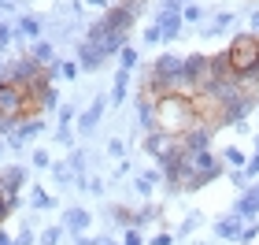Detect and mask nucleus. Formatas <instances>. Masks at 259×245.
<instances>
[{
	"label": "nucleus",
	"mask_w": 259,
	"mask_h": 245,
	"mask_svg": "<svg viewBox=\"0 0 259 245\" xmlns=\"http://www.w3.org/2000/svg\"><path fill=\"white\" fill-rule=\"evenodd\" d=\"M30 208H52V197L33 186V193H30Z\"/></svg>",
	"instance_id": "412c9836"
},
{
	"label": "nucleus",
	"mask_w": 259,
	"mask_h": 245,
	"mask_svg": "<svg viewBox=\"0 0 259 245\" xmlns=\"http://www.w3.org/2000/svg\"><path fill=\"white\" fill-rule=\"evenodd\" d=\"M122 245H145V241H141V234H137V230H126V238H122Z\"/></svg>",
	"instance_id": "473e14b6"
},
{
	"label": "nucleus",
	"mask_w": 259,
	"mask_h": 245,
	"mask_svg": "<svg viewBox=\"0 0 259 245\" xmlns=\"http://www.w3.org/2000/svg\"><path fill=\"white\" fill-rule=\"evenodd\" d=\"M78 245H93V241H89V238H78Z\"/></svg>",
	"instance_id": "79ce46f5"
},
{
	"label": "nucleus",
	"mask_w": 259,
	"mask_h": 245,
	"mask_svg": "<svg viewBox=\"0 0 259 245\" xmlns=\"http://www.w3.org/2000/svg\"><path fill=\"white\" fill-rule=\"evenodd\" d=\"M30 241H33V230H30V227H26V230H22V234H19V238H15V245H30Z\"/></svg>",
	"instance_id": "f704fd0d"
},
{
	"label": "nucleus",
	"mask_w": 259,
	"mask_h": 245,
	"mask_svg": "<svg viewBox=\"0 0 259 245\" xmlns=\"http://www.w3.org/2000/svg\"><path fill=\"white\" fill-rule=\"evenodd\" d=\"M41 130H45V126H41V119H26V123H22L15 134H11V145H22V142H30V137H37Z\"/></svg>",
	"instance_id": "ddd939ff"
},
{
	"label": "nucleus",
	"mask_w": 259,
	"mask_h": 245,
	"mask_svg": "<svg viewBox=\"0 0 259 245\" xmlns=\"http://www.w3.org/2000/svg\"><path fill=\"white\" fill-rule=\"evenodd\" d=\"M174 149H182V137H174V134H167V130H148L145 134V153L152 156V160H163V156H170Z\"/></svg>",
	"instance_id": "423d86ee"
},
{
	"label": "nucleus",
	"mask_w": 259,
	"mask_h": 245,
	"mask_svg": "<svg viewBox=\"0 0 259 245\" xmlns=\"http://www.w3.org/2000/svg\"><path fill=\"white\" fill-rule=\"evenodd\" d=\"M63 227H67V230H74V234H81V230L89 227V212H85V208H70L67 219H63Z\"/></svg>",
	"instance_id": "2eb2a0df"
},
{
	"label": "nucleus",
	"mask_w": 259,
	"mask_h": 245,
	"mask_svg": "<svg viewBox=\"0 0 259 245\" xmlns=\"http://www.w3.org/2000/svg\"><path fill=\"white\" fill-rule=\"evenodd\" d=\"M30 56H33L41 67H45V63H56V52H52L49 41H33V45H30Z\"/></svg>",
	"instance_id": "a211bd4d"
},
{
	"label": "nucleus",
	"mask_w": 259,
	"mask_h": 245,
	"mask_svg": "<svg viewBox=\"0 0 259 245\" xmlns=\"http://www.w3.org/2000/svg\"><path fill=\"white\" fill-rule=\"evenodd\" d=\"M215 234H219V238H230V241H241V234H244V219H241V216L222 219V223H215Z\"/></svg>",
	"instance_id": "9d476101"
},
{
	"label": "nucleus",
	"mask_w": 259,
	"mask_h": 245,
	"mask_svg": "<svg viewBox=\"0 0 259 245\" xmlns=\"http://www.w3.org/2000/svg\"><path fill=\"white\" fill-rule=\"evenodd\" d=\"M11 38H15V30H11V26H0V52L11 45Z\"/></svg>",
	"instance_id": "c756f323"
},
{
	"label": "nucleus",
	"mask_w": 259,
	"mask_h": 245,
	"mask_svg": "<svg viewBox=\"0 0 259 245\" xmlns=\"http://www.w3.org/2000/svg\"><path fill=\"white\" fill-rule=\"evenodd\" d=\"M152 245H170V234H159V238H152Z\"/></svg>",
	"instance_id": "ea45409f"
},
{
	"label": "nucleus",
	"mask_w": 259,
	"mask_h": 245,
	"mask_svg": "<svg viewBox=\"0 0 259 245\" xmlns=\"http://www.w3.org/2000/svg\"><path fill=\"white\" fill-rule=\"evenodd\" d=\"M15 208H19V197H0V223H4Z\"/></svg>",
	"instance_id": "5701e85b"
},
{
	"label": "nucleus",
	"mask_w": 259,
	"mask_h": 245,
	"mask_svg": "<svg viewBox=\"0 0 259 245\" xmlns=\"http://www.w3.org/2000/svg\"><path fill=\"white\" fill-rule=\"evenodd\" d=\"M108 153L111 156H122V142H119V137H111V142H108Z\"/></svg>",
	"instance_id": "72a5a7b5"
},
{
	"label": "nucleus",
	"mask_w": 259,
	"mask_h": 245,
	"mask_svg": "<svg viewBox=\"0 0 259 245\" xmlns=\"http://www.w3.org/2000/svg\"><path fill=\"white\" fill-rule=\"evenodd\" d=\"M137 115H141V126H145V130H156V100L141 97V104H137Z\"/></svg>",
	"instance_id": "f3484780"
},
{
	"label": "nucleus",
	"mask_w": 259,
	"mask_h": 245,
	"mask_svg": "<svg viewBox=\"0 0 259 245\" xmlns=\"http://www.w3.org/2000/svg\"><path fill=\"white\" fill-rule=\"evenodd\" d=\"M0 245H15V238H11L8 230H0Z\"/></svg>",
	"instance_id": "58836bf2"
},
{
	"label": "nucleus",
	"mask_w": 259,
	"mask_h": 245,
	"mask_svg": "<svg viewBox=\"0 0 259 245\" xmlns=\"http://www.w3.org/2000/svg\"><path fill=\"white\" fill-rule=\"evenodd\" d=\"M252 30L259 33V11H255V15H252Z\"/></svg>",
	"instance_id": "a19ab883"
},
{
	"label": "nucleus",
	"mask_w": 259,
	"mask_h": 245,
	"mask_svg": "<svg viewBox=\"0 0 259 245\" xmlns=\"http://www.w3.org/2000/svg\"><path fill=\"white\" fill-rule=\"evenodd\" d=\"M211 142H215V126L204 123V119H200L196 126H189V130L182 134V149H185V153H207Z\"/></svg>",
	"instance_id": "0eeeda50"
},
{
	"label": "nucleus",
	"mask_w": 259,
	"mask_h": 245,
	"mask_svg": "<svg viewBox=\"0 0 259 245\" xmlns=\"http://www.w3.org/2000/svg\"><path fill=\"white\" fill-rule=\"evenodd\" d=\"M52 174H56L60 182H70V167H63V163H56V167H52Z\"/></svg>",
	"instance_id": "7c9ffc66"
},
{
	"label": "nucleus",
	"mask_w": 259,
	"mask_h": 245,
	"mask_svg": "<svg viewBox=\"0 0 259 245\" xmlns=\"http://www.w3.org/2000/svg\"><path fill=\"white\" fill-rule=\"evenodd\" d=\"M81 4H93V8H100V11H108V8H111V0H81Z\"/></svg>",
	"instance_id": "4c0bfd02"
},
{
	"label": "nucleus",
	"mask_w": 259,
	"mask_h": 245,
	"mask_svg": "<svg viewBox=\"0 0 259 245\" xmlns=\"http://www.w3.org/2000/svg\"><path fill=\"white\" fill-rule=\"evenodd\" d=\"M145 41H148V45H156V41H163V30L156 26V22H152V26L145 30Z\"/></svg>",
	"instance_id": "cd10ccee"
},
{
	"label": "nucleus",
	"mask_w": 259,
	"mask_h": 245,
	"mask_svg": "<svg viewBox=\"0 0 259 245\" xmlns=\"http://www.w3.org/2000/svg\"><path fill=\"white\" fill-rule=\"evenodd\" d=\"M159 182H163V171H145V174H137V182H134V190L148 197V193H152V190H156V186H159Z\"/></svg>",
	"instance_id": "dca6fc26"
},
{
	"label": "nucleus",
	"mask_w": 259,
	"mask_h": 245,
	"mask_svg": "<svg viewBox=\"0 0 259 245\" xmlns=\"http://www.w3.org/2000/svg\"><path fill=\"white\" fill-rule=\"evenodd\" d=\"M0 153H4V145H0Z\"/></svg>",
	"instance_id": "c03bdc74"
},
{
	"label": "nucleus",
	"mask_w": 259,
	"mask_h": 245,
	"mask_svg": "<svg viewBox=\"0 0 259 245\" xmlns=\"http://www.w3.org/2000/svg\"><path fill=\"white\" fill-rule=\"evenodd\" d=\"M226 52H230V71L241 78V75H248L252 67L259 63V38H255V33H237Z\"/></svg>",
	"instance_id": "7ed1b4c3"
},
{
	"label": "nucleus",
	"mask_w": 259,
	"mask_h": 245,
	"mask_svg": "<svg viewBox=\"0 0 259 245\" xmlns=\"http://www.w3.org/2000/svg\"><path fill=\"white\" fill-rule=\"evenodd\" d=\"M126 89H130V71H119V75H115V93H111V100H115V104H122Z\"/></svg>",
	"instance_id": "aec40b11"
},
{
	"label": "nucleus",
	"mask_w": 259,
	"mask_h": 245,
	"mask_svg": "<svg viewBox=\"0 0 259 245\" xmlns=\"http://www.w3.org/2000/svg\"><path fill=\"white\" fill-rule=\"evenodd\" d=\"M45 75H49L52 82H60V78H63V82H70V78L78 75V67H74V63H67V60H56V63L45 67Z\"/></svg>",
	"instance_id": "f8f14e48"
},
{
	"label": "nucleus",
	"mask_w": 259,
	"mask_h": 245,
	"mask_svg": "<svg viewBox=\"0 0 259 245\" xmlns=\"http://www.w3.org/2000/svg\"><path fill=\"white\" fill-rule=\"evenodd\" d=\"M19 33H22V38H30V41L41 38V19L37 15H22L19 19Z\"/></svg>",
	"instance_id": "6ab92c4d"
},
{
	"label": "nucleus",
	"mask_w": 259,
	"mask_h": 245,
	"mask_svg": "<svg viewBox=\"0 0 259 245\" xmlns=\"http://www.w3.org/2000/svg\"><path fill=\"white\" fill-rule=\"evenodd\" d=\"M108 60V56H104L100 49H93L89 41H81L78 45V63H81V71H100V63Z\"/></svg>",
	"instance_id": "1a4fd4ad"
},
{
	"label": "nucleus",
	"mask_w": 259,
	"mask_h": 245,
	"mask_svg": "<svg viewBox=\"0 0 259 245\" xmlns=\"http://www.w3.org/2000/svg\"><path fill=\"white\" fill-rule=\"evenodd\" d=\"M60 119H63V123L74 119V108H70V104H63V108H60Z\"/></svg>",
	"instance_id": "e433bc0d"
},
{
	"label": "nucleus",
	"mask_w": 259,
	"mask_h": 245,
	"mask_svg": "<svg viewBox=\"0 0 259 245\" xmlns=\"http://www.w3.org/2000/svg\"><path fill=\"white\" fill-rule=\"evenodd\" d=\"M115 223L126 227V230H134V212H130V208H115Z\"/></svg>",
	"instance_id": "b1692460"
},
{
	"label": "nucleus",
	"mask_w": 259,
	"mask_h": 245,
	"mask_svg": "<svg viewBox=\"0 0 259 245\" xmlns=\"http://www.w3.org/2000/svg\"><path fill=\"white\" fill-rule=\"evenodd\" d=\"M100 112H104V100H93V108H85L78 115V130L81 134H93V130H97V123H100Z\"/></svg>",
	"instance_id": "9b49d317"
},
{
	"label": "nucleus",
	"mask_w": 259,
	"mask_h": 245,
	"mask_svg": "<svg viewBox=\"0 0 259 245\" xmlns=\"http://www.w3.org/2000/svg\"><path fill=\"white\" fill-rule=\"evenodd\" d=\"M60 234H63L60 227H49V230L41 234V245H56V241H60Z\"/></svg>",
	"instance_id": "bb28decb"
},
{
	"label": "nucleus",
	"mask_w": 259,
	"mask_h": 245,
	"mask_svg": "<svg viewBox=\"0 0 259 245\" xmlns=\"http://www.w3.org/2000/svg\"><path fill=\"white\" fill-rule=\"evenodd\" d=\"M255 190H259V182H255Z\"/></svg>",
	"instance_id": "a18cd8bd"
},
{
	"label": "nucleus",
	"mask_w": 259,
	"mask_h": 245,
	"mask_svg": "<svg viewBox=\"0 0 259 245\" xmlns=\"http://www.w3.org/2000/svg\"><path fill=\"white\" fill-rule=\"evenodd\" d=\"M222 163H226V167H233V171H244V167H248V156H244L241 153V149L237 145H230V149H222Z\"/></svg>",
	"instance_id": "4468645a"
},
{
	"label": "nucleus",
	"mask_w": 259,
	"mask_h": 245,
	"mask_svg": "<svg viewBox=\"0 0 259 245\" xmlns=\"http://www.w3.org/2000/svg\"><path fill=\"white\" fill-rule=\"evenodd\" d=\"M241 82H244V89H252V93H255V89H259V63L252 67L248 75H241Z\"/></svg>",
	"instance_id": "a878e982"
},
{
	"label": "nucleus",
	"mask_w": 259,
	"mask_h": 245,
	"mask_svg": "<svg viewBox=\"0 0 259 245\" xmlns=\"http://www.w3.org/2000/svg\"><path fill=\"white\" fill-rule=\"evenodd\" d=\"M22 182H26V167H15V163H8V167L0 171V197H19Z\"/></svg>",
	"instance_id": "6e6552de"
},
{
	"label": "nucleus",
	"mask_w": 259,
	"mask_h": 245,
	"mask_svg": "<svg viewBox=\"0 0 259 245\" xmlns=\"http://www.w3.org/2000/svg\"><path fill=\"white\" fill-rule=\"evenodd\" d=\"M41 75H45V67L33 60V56H19V60H11V63H8V71H4L8 82H15V86H26V89H30Z\"/></svg>",
	"instance_id": "39448f33"
},
{
	"label": "nucleus",
	"mask_w": 259,
	"mask_h": 245,
	"mask_svg": "<svg viewBox=\"0 0 259 245\" xmlns=\"http://www.w3.org/2000/svg\"><path fill=\"white\" fill-rule=\"evenodd\" d=\"M252 108H255V93H252V89H244L237 100H230L226 108L215 115V130H219V126H237V123H244Z\"/></svg>",
	"instance_id": "20e7f679"
},
{
	"label": "nucleus",
	"mask_w": 259,
	"mask_h": 245,
	"mask_svg": "<svg viewBox=\"0 0 259 245\" xmlns=\"http://www.w3.org/2000/svg\"><path fill=\"white\" fill-rule=\"evenodd\" d=\"M33 163H37V167H52V163H49V153H33Z\"/></svg>",
	"instance_id": "c9c22d12"
},
{
	"label": "nucleus",
	"mask_w": 259,
	"mask_h": 245,
	"mask_svg": "<svg viewBox=\"0 0 259 245\" xmlns=\"http://www.w3.org/2000/svg\"><path fill=\"white\" fill-rule=\"evenodd\" d=\"M196 223H200V212H193V216H189V219L182 223V234H189V230H196Z\"/></svg>",
	"instance_id": "2f4dec72"
},
{
	"label": "nucleus",
	"mask_w": 259,
	"mask_h": 245,
	"mask_svg": "<svg viewBox=\"0 0 259 245\" xmlns=\"http://www.w3.org/2000/svg\"><path fill=\"white\" fill-rule=\"evenodd\" d=\"M255 153H259V137H255Z\"/></svg>",
	"instance_id": "37998d69"
},
{
	"label": "nucleus",
	"mask_w": 259,
	"mask_h": 245,
	"mask_svg": "<svg viewBox=\"0 0 259 245\" xmlns=\"http://www.w3.org/2000/svg\"><path fill=\"white\" fill-rule=\"evenodd\" d=\"M182 19H185V22H200V19H204V8H200V4H185Z\"/></svg>",
	"instance_id": "393cba45"
},
{
	"label": "nucleus",
	"mask_w": 259,
	"mask_h": 245,
	"mask_svg": "<svg viewBox=\"0 0 259 245\" xmlns=\"http://www.w3.org/2000/svg\"><path fill=\"white\" fill-rule=\"evenodd\" d=\"M255 174H259V153H252L248 167H244V179H255Z\"/></svg>",
	"instance_id": "c85d7f7f"
},
{
	"label": "nucleus",
	"mask_w": 259,
	"mask_h": 245,
	"mask_svg": "<svg viewBox=\"0 0 259 245\" xmlns=\"http://www.w3.org/2000/svg\"><path fill=\"white\" fill-rule=\"evenodd\" d=\"M37 112H41V104L37 97L26 89V86H15V82H0V119H8V123H26L30 115L37 119Z\"/></svg>",
	"instance_id": "f03ea898"
},
{
	"label": "nucleus",
	"mask_w": 259,
	"mask_h": 245,
	"mask_svg": "<svg viewBox=\"0 0 259 245\" xmlns=\"http://www.w3.org/2000/svg\"><path fill=\"white\" fill-rule=\"evenodd\" d=\"M119 63H122V71H134V67H137V52L130 49V45H126V49L119 52Z\"/></svg>",
	"instance_id": "4be33fe9"
},
{
	"label": "nucleus",
	"mask_w": 259,
	"mask_h": 245,
	"mask_svg": "<svg viewBox=\"0 0 259 245\" xmlns=\"http://www.w3.org/2000/svg\"><path fill=\"white\" fill-rule=\"evenodd\" d=\"M196 123H200V112H196L193 97H185V93H167V97L156 100V130H167L174 137H182Z\"/></svg>",
	"instance_id": "f257e3e1"
}]
</instances>
